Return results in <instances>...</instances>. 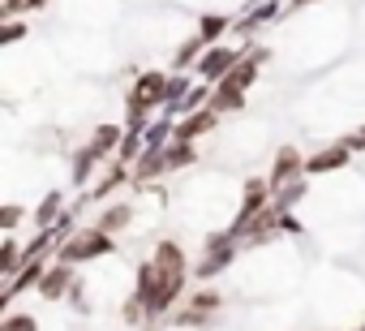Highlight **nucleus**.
<instances>
[{
	"label": "nucleus",
	"mask_w": 365,
	"mask_h": 331,
	"mask_svg": "<svg viewBox=\"0 0 365 331\" xmlns=\"http://www.w3.org/2000/svg\"><path fill=\"white\" fill-rule=\"evenodd\" d=\"M5 331H31V318H14V322H9Z\"/></svg>",
	"instance_id": "obj_1"
}]
</instances>
